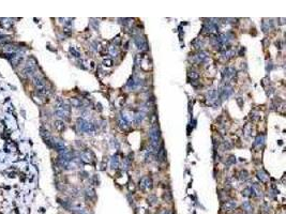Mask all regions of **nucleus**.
<instances>
[{"label":"nucleus","instance_id":"f257e3e1","mask_svg":"<svg viewBox=\"0 0 286 214\" xmlns=\"http://www.w3.org/2000/svg\"><path fill=\"white\" fill-rule=\"evenodd\" d=\"M149 138H150V146L152 148V152L156 153L161 145V133H160L159 127L153 125L149 131Z\"/></svg>","mask_w":286,"mask_h":214},{"label":"nucleus","instance_id":"f03ea898","mask_svg":"<svg viewBox=\"0 0 286 214\" xmlns=\"http://www.w3.org/2000/svg\"><path fill=\"white\" fill-rule=\"evenodd\" d=\"M56 114L60 118L68 119L70 116V106L63 102H58L56 105Z\"/></svg>","mask_w":286,"mask_h":214},{"label":"nucleus","instance_id":"7ed1b4c3","mask_svg":"<svg viewBox=\"0 0 286 214\" xmlns=\"http://www.w3.org/2000/svg\"><path fill=\"white\" fill-rule=\"evenodd\" d=\"M77 127L81 132H86V133H88V134L94 133V131H95L94 125H93L92 123L88 122V121H86V120H84V119L77 120Z\"/></svg>","mask_w":286,"mask_h":214},{"label":"nucleus","instance_id":"20e7f679","mask_svg":"<svg viewBox=\"0 0 286 214\" xmlns=\"http://www.w3.org/2000/svg\"><path fill=\"white\" fill-rule=\"evenodd\" d=\"M134 43L135 45L137 46V48L139 50H143V52H145L148 49V42H147V39H146L145 35L141 34H137L134 36Z\"/></svg>","mask_w":286,"mask_h":214},{"label":"nucleus","instance_id":"39448f33","mask_svg":"<svg viewBox=\"0 0 286 214\" xmlns=\"http://www.w3.org/2000/svg\"><path fill=\"white\" fill-rule=\"evenodd\" d=\"M139 189H141L143 192H149V191L152 190V186H153V183H152L151 178H149L148 175H145L143 177L141 180H139Z\"/></svg>","mask_w":286,"mask_h":214},{"label":"nucleus","instance_id":"423d86ee","mask_svg":"<svg viewBox=\"0 0 286 214\" xmlns=\"http://www.w3.org/2000/svg\"><path fill=\"white\" fill-rule=\"evenodd\" d=\"M233 93V87L230 85H225L224 87L220 90V92L218 93L219 94V98L221 100H225V98H229L230 95Z\"/></svg>","mask_w":286,"mask_h":214},{"label":"nucleus","instance_id":"0eeeda50","mask_svg":"<svg viewBox=\"0 0 286 214\" xmlns=\"http://www.w3.org/2000/svg\"><path fill=\"white\" fill-rule=\"evenodd\" d=\"M207 59H208L207 54H206L205 52L201 50V52H198L196 55L193 56V58L191 59V61H192V62H194V63H201V62H205Z\"/></svg>","mask_w":286,"mask_h":214},{"label":"nucleus","instance_id":"6e6552de","mask_svg":"<svg viewBox=\"0 0 286 214\" xmlns=\"http://www.w3.org/2000/svg\"><path fill=\"white\" fill-rule=\"evenodd\" d=\"M203 29H204L207 33H216V32L218 31V26H216V23H213V21H206Z\"/></svg>","mask_w":286,"mask_h":214},{"label":"nucleus","instance_id":"1a4fd4ad","mask_svg":"<svg viewBox=\"0 0 286 214\" xmlns=\"http://www.w3.org/2000/svg\"><path fill=\"white\" fill-rule=\"evenodd\" d=\"M237 208V202L235 200H228V201H225L222 206V210L224 212H230V211L235 210Z\"/></svg>","mask_w":286,"mask_h":214},{"label":"nucleus","instance_id":"9d476101","mask_svg":"<svg viewBox=\"0 0 286 214\" xmlns=\"http://www.w3.org/2000/svg\"><path fill=\"white\" fill-rule=\"evenodd\" d=\"M235 76H236V70L234 67H226L225 70L223 71V78L226 81H229Z\"/></svg>","mask_w":286,"mask_h":214},{"label":"nucleus","instance_id":"9b49d317","mask_svg":"<svg viewBox=\"0 0 286 214\" xmlns=\"http://www.w3.org/2000/svg\"><path fill=\"white\" fill-rule=\"evenodd\" d=\"M218 92H216V89H211V90H209L208 94H207V100H208V102L210 104H213V103L216 102V100H218Z\"/></svg>","mask_w":286,"mask_h":214},{"label":"nucleus","instance_id":"f8f14e48","mask_svg":"<svg viewBox=\"0 0 286 214\" xmlns=\"http://www.w3.org/2000/svg\"><path fill=\"white\" fill-rule=\"evenodd\" d=\"M81 160L85 162V163H91L92 158H93V154L89 150H86L84 152H81Z\"/></svg>","mask_w":286,"mask_h":214},{"label":"nucleus","instance_id":"ddd939ff","mask_svg":"<svg viewBox=\"0 0 286 214\" xmlns=\"http://www.w3.org/2000/svg\"><path fill=\"white\" fill-rule=\"evenodd\" d=\"M146 118V112L145 111H138V112H136L135 114V116H134V122L136 123V124H139L141 122H143V120L145 119Z\"/></svg>","mask_w":286,"mask_h":214},{"label":"nucleus","instance_id":"4468645a","mask_svg":"<svg viewBox=\"0 0 286 214\" xmlns=\"http://www.w3.org/2000/svg\"><path fill=\"white\" fill-rule=\"evenodd\" d=\"M263 31L264 32H267V31H269L270 29H272L273 28V23H272V21H268V19H264V21H263Z\"/></svg>","mask_w":286,"mask_h":214},{"label":"nucleus","instance_id":"2eb2a0df","mask_svg":"<svg viewBox=\"0 0 286 214\" xmlns=\"http://www.w3.org/2000/svg\"><path fill=\"white\" fill-rule=\"evenodd\" d=\"M119 127L122 129V130H125L127 127H129V119L125 115H122L121 116V119L119 121Z\"/></svg>","mask_w":286,"mask_h":214},{"label":"nucleus","instance_id":"dca6fc26","mask_svg":"<svg viewBox=\"0 0 286 214\" xmlns=\"http://www.w3.org/2000/svg\"><path fill=\"white\" fill-rule=\"evenodd\" d=\"M120 165V160L118 158V155H114L113 158H112V161H110V166H112V168L116 169L119 167Z\"/></svg>","mask_w":286,"mask_h":214},{"label":"nucleus","instance_id":"f3484780","mask_svg":"<svg viewBox=\"0 0 286 214\" xmlns=\"http://www.w3.org/2000/svg\"><path fill=\"white\" fill-rule=\"evenodd\" d=\"M235 55V53H234V50H232V49H229V48H227V50H224L222 53V59H229V58H232V57Z\"/></svg>","mask_w":286,"mask_h":214},{"label":"nucleus","instance_id":"a211bd4d","mask_svg":"<svg viewBox=\"0 0 286 214\" xmlns=\"http://www.w3.org/2000/svg\"><path fill=\"white\" fill-rule=\"evenodd\" d=\"M257 178L261 180V182H263V183H266L268 181V175L264 172V170H259V171L257 172Z\"/></svg>","mask_w":286,"mask_h":214},{"label":"nucleus","instance_id":"6ab92c4d","mask_svg":"<svg viewBox=\"0 0 286 214\" xmlns=\"http://www.w3.org/2000/svg\"><path fill=\"white\" fill-rule=\"evenodd\" d=\"M189 78H191L192 79V81H196L199 78V74L196 72V71H194V70H192V71H189Z\"/></svg>","mask_w":286,"mask_h":214},{"label":"nucleus","instance_id":"aec40b11","mask_svg":"<svg viewBox=\"0 0 286 214\" xmlns=\"http://www.w3.org/2000/svg\"><path fill=\"white\" fill-rule=\"evenodd\" d=\"M242 209L244 211H247V212H251L253 210V207H252V204H250V201H244L243 204H242Z\"/></svg>","mask_w":286,"mask_h":214},{"label":"nucleus","instance_id":"412c9836","mask_svg":"<svg viewBox=\"0 0 286 214\" xmlns=\"http://www.w3.org/2000/svg\"><path fill=\"white\" fill-rule=\"evenodd\" d=\"M86 196L88 197L89 199L91 198H95V192L93 189H86Z\"/></svg>","mask_w":286,"mask_h":214},{"label":"nucleus","instance_id":"4be33fe9","mask_svg":"<svg viewBox=\"0 0 286 214\" xmlns=\"http://www.w3.org/2000/svg\"><path fill=\"white\" fill-rule=\"evenodd\" d=\"M264 141H265V137L263 136V135H258L256 140H255V146H263Z\"/></svg>","mask_w":286,"mask_h":214},{"label":"nucleus","instance_id":"5701e85b","mask_svg":"<svg viewBox=\"0 0 286 214\" xmlns=\"http://www.w3.org/2000/svg\"><path fill=\"white\" fill-rule=\"evenodd\" d=\"M247 178H249V173H247V171H245V170H241L240 173H239V179H240V181H245Z\"/></svg>","mask_w":286,"mask_h":214},{"label":"nucleus","instance_id":"b1692460","mask_svg":"<svg viewBox=\"0 0 286 214\" xmlns=\"http://www.w3.org/2000/svg\"><path fill=\"white\" fill-rule=\"evenodd\" d=\"M71 103H72V105L75 106V107H79L81 105V100H78L76 98H71Z\"/></svg>","mask_w":286,"mask_h":214},{"label":"nucleus","instance_id":"393cba45","mask_svg":"<svg viewBox=\"0 0 286 214\" xmlns=\"http://www.w3.org/2000/svg\"><path fill=\"white\" fill-rule=\"evenodd\" d=\"M156 196H153V195H151V196H149L148 197V204H150L151 206H154V204H156Z\"/></svg>","mask_w":286,"mask_h":214},{"label":"nucleus","instance_id":"a878e982","mask_svg":"<svg viewBox=\"0 0 286 214\" xmlns=\"http://www.w3.org/2000/svg\"><path fill=\"white\" fill-rule=\"evenodd\" d=\"M55 125H56L58 131H62L64 129V124H63V122H61V121H56V122H55Z\"/></svg>","mask_w":286,"mask_h":214},{"label":"nucleus","instance_id":"bb28decb","mask_svg":"<svg viewBox=\"0 0 286 214\" xmlns=\"http://www.w3.org/2000/svg\"><path fill=\"white\" fill-rule=\"evenodd\" d=\"M103 64H104L105 67H112V65H113L114 62H113V60H112V59H105L104 61H103Z\"/></svg>","mask_w":286,"mask_h":214},{"label":"nucleus","instance_id":"cd10ccee","mask_svg":"<svg viewBox=\"0 0 286 214\" xmlns=\"http://www.w3.org/2000/svg\"><path fill=\"white\" fill-rule=\"evenodd\" d=\"M110 54H112V55H114V56H117V55H118V50H117L116 46H112V47H110Z\"/></svg>","mask_w":286,"mask_h":214},{"label":"nucleus","instance_id":"c85d7f7f","mask_svg":"<svg viewBox=\"0 0 286 214\" xmlns=\"http://www.w3.org/2000/svg\"><path fill=\"white\" fill-rule=\"evenodd\" d=\"M194 45H195V47H196V48H201V45H203V43H201L199 40H196V41L194 42Z\"/></svg>","mask_w":286,"mask_h":214},{"label":"nucleus","instance_id":"c756f323","mask_svg":"<svg viewBox=\"0 0 286 214\" xmlns=\"http://www.w3.org/2000/svg\"><path fill=\"white\" fill-rule=\"evenodd\" d=\"M249 192H250V189H245V190L242 191V195L245 197L250 196V193H249Z\"/></svg>","mask_w":286,"mask_h":214},{"label":"nucleus","instance_id":"7c9ffc66","mask_svg":"<svg viewBox=\"0 0 286 214\" xmlns=\"http://www.w3.org/2000/svg\"><path fill=\"white\" fill-rule=\"evenodd\" d=\"M160 214H173V212L170 210H163L162 212H160Z\"/></svg>","mask_w":286,"mask_h":214},{"label":"nucleus","instance_id":"2f4dec72","mask_svg":"<svg viewBox=\"0 0 286 214\" xmlns=\"http://www.w3.org/2000/svg\"><path fill=\"white\" fill-rule=\"evenodd\" d=\"M70 50H71V53H73V54H74V55H75V57H79V54H78L77 52H75V50H74V48H71Z\"/></svg>","mask_w":286,"mask_h":214},{"label":"nucleus","instance_id":"473e14b6","mask_svg":"<svg viewBox=\"0 0 286 214\" xmlns=\"http://www.w3.org/2000/svg\"><path fill=\"white\" fill-rule=\"evenodd\" d=\"M238 214H241V213H238Z\"/></svg>","mask_w":286,"mask_h":214}]
</instances>
